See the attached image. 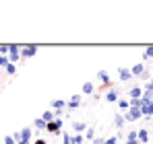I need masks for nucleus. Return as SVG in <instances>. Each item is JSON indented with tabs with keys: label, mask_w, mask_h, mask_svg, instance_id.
<instances>
[{
	"label": "nucleus",
	"mask_w": 153,
	"mask_h": 144,
	"mask_svg": "<svg viewBox=\"0 0 153 144\" xmlns=\"http://www.w3.org/2000/svg\"><path fill=\"white\" fill-rule=\"evenodd\" d=\"M4 70H6V74H10V76H13V74H17V66H15V64H8Z\"/></svg>",
	"instance_id": "nucleus-22"
},
{
	"label": "nucleus",
	"mask_w": 153,
	"mask_h": 144,
	"mask_svg": "<svg viewBox=\"0 0 153 144\" xmlns=\"http://www.w3.org/2000/svg\"><path fill=\"white\" fill-rule=\"evenodd\" d=\"M42 120L46 121V123H50V121L56 120V113L54 111H46V113H42Z\"/></svg>",
	"instance_id": "nucleus-15"
},
{
	"label": "nucleus",
	"mask_w": 153,
	"mask_h": 144,
	"mask_svg": "<svg viewBox=\"0 0 153 144\" xmlns=\"http://www.w3.org/2000/svg\"><path fill=\"white\" fill-rule=\"evenodd\" d=\"M33 126H35L37 130H46V128H48V123H46V121L42 120V118H37V120L33 121Z\"/></svg>",
	"instance_id": "nucleus-19"
},
{
	"label": "nucleus",
	"mask_w": 153,
	"mask_h": 144,
	"mask_svg": "<svg viewBox=\"0 0 153 144\" xmlns=\"http://www.w3.org/2000/svg\"><path fill=\"white\" fill-rule=\"evenodd\" d=\"M141 78H143V80H149V78H151V72H149L147 68H145V72L141 74Z\"/></svg>",
	"instance_id": "nucleus-27"
},
{
	"label": "nucleus",
	"mask_w": 153,
	"mask_h": 144,
	"mask_svg": "<svg viewBox=\"0 0 153 144\" xmlns=\"http://www.w3.org/2000/svg\"><path fill=\"white\" fill-rule=\"evenodd\" d=\"M105 144H118V140H116V136H114V138H105Z\"/></svg>",
	"instance_id": "nucleus-29"
},
{
	"label": "nucleus",
	"mask_w": 153,
	"mask_h": 144,
	"mask_svg": "<svg viewBox=\"0 0 153 144\" xmlns=\"http://www.w3.org/2000/svg\"><path fill=\"white\" fill-rule=\"evenodd\" d=\"M8 64H10V60H8V58H4V56H0V68H6Z\"/></svg>",
	"instance_id": "nucleus-23"
},
{
	"label": "nucleus",
	"mask_w": 153,
	"mask_h": 144,
	"mask_svg": "<svg viewBox=\"0 0 153 144\" xmlns=\"http://www.w3.org/2000/svg\"><path fill=\"white\" fill-rule=\"evenodd\" d=\"M73 130H75L76 134H81L83 130H87V126H85L83 121H73Z\"/></svg>",
	"instance_id": "nucleus-16"
},
{
	"label": "nucleus",
	"mask_w": 153,
	"mask_h": 144,
	"mask_svg": "<svg viewBox=\"0 0 153 144\" xmlns=\"http://www.w3.org/2000/svg\"><path fill=\"white\" fill-rule=\"evenodd\" d=\"M10 51V46H0V56H4L6 58V54Z\"/></svg>",
	"instance_id": "nucleus-24"
},
{
	"label": "nucleus",
	"mask_w": 153,
	"mask_h": 144,
	"mask_svg": "<svg viewBox=\"0 0 153 144\" xmlns=\"http://www.w3.org/2000/svg\"><path fill=\"white\" fill-rule=\"evenodd\" d=\"M137 138H139V142H149V130L147 128H141V130H137Z\"/></svg>",
	"instance_id": "nucleus-5"
},
{
	"label": "nucleus",
	"mask_w": 153,
	"mask_h": 144,
	"mask_svg": "<svg viewBox=\"0 0 153 144\" xmlns=\"http://www.w3.org/2000/svg\"><path fill=\"white\" fill-rule=\"evenodd\" d=\"M19 58H21V46H10V51H8V60H10V64H17Z\"/></svg>",
	"instance_id": "nucleus-2"
},
{
	"label": "nucleus",
	"mask_w": 153,
	"mask_h": 144,
	"mask_svg": "<svg viewBox=\"0 0 153 144\" xmlns=\"http://www.w3.org/2000/svg\"><path fill=\"white\" fill-rule=\"evenodd\" d=\"M79 105H81V95H73V99L68 101V105H66V107H71V109H76Z\"/></svg>",
	"instance_id": "nucleus-11"
},
{
	"label": "nucleus",
	"mask_w": 153,
	"mask_h": 144,
	"mask_svg": "<svg viewBox=\"0 0 153 144\" xmlns=\"http://www.w3.org/2000/svg\"><path fill=\"white\" fill-rule=\"evenodd\" d=\"M83 93H85V95H93V93H95L93 82H85V84H83Z\"/></svg>",
	"instance_id": "nucleus-14"
},
{
	"label": "nucleus",
	"mask_w": 153,
	"mask_h": 144,
	"mask_svg": "<svg viewBox=\"0 0 153 144\" xmlns=\"http://www.w3.org/2000/svg\"><path fill=\"white\" fill-rule=\"evenodd\" d=\"M85 136H87V140H95V130H93V128H87Z\"/></svg>",
	"instance_id": "nucleus-21"
},
{
	"label": "nucleus",
	"mask_w": 153,
	"mask_h": 144,
	"mask_svg": "<svg viewBox=\"0 0 153 144\" xmlns=\"http://www.w3.org/2000/svg\"><path fill=\"white\" fill-rule=\"evenodd\" d=\"M141 113L145 115V118H153V105H145V107H141Z\"/></svg>",
	"instance_id": "nucleus-13"
},
{
	"label": "nucleus",
	"mask_w": 153,
	"mask_h": 144,
	"mask_svg": "<svg viewBox=\"0 0 153 144\" xmlns=\"http://www.w3.org/2000/svg\"><path fill=\"white\" fill-rule=\"evenodd\" d=\"M2 144H17V142H15V138H13V136H6V138L2 140Z\"/></svg>",
	"instance_id": "nucleus-26"
},
{
	"label": "nucleus",
	"mask_w": 153,
	"mask_h": 144,
	"mask_svg": "<svg viewBox=\"0 0 153 144\" xmlns=\"http://www.w3.org/2000/svg\"><path fill=\"white\" fill-rule=\"evenodd\" d=\"M97 78L102 80L103 87H112V82H110V76H108V72H105V70H100V72H97Z\"/></svg>",
	"instance_id": "nucleus-7"
},
{
	"label": "nucleus",
	"mask_w": 153,
	"mask_h": 144,
	"mask_svg": "<svg viewBox=\"0 0 153 144\" xmlns=\"http://www.w3.org/2000/svg\"><path fill=\"white\" fill-rule=\"evenodd\" d=\"M62 144H73V138H71L68 134H64V140H62Z\"/></svg>",
	"instance_id": "nucleus-28"
},
{
	"label": "nucleus",
	"mask_w": 153,
	"mask_h": 144,
	"mask_svg": "<svg viewBox=\"0 0 153 144\" xmlns=\"http://www.w3.org/2000/svg\"><path fill=\"white\" fill-rule=\"evenodd\" d=\"M143 60L147 62V60H153V46H149V48L143 51Z\"/></svg>",
	"instance_id": "nucleus-18"
},
{
	"label": "nucleus",
	"mask_w": 153,
	"mask_h": 144,
	"mask_svg": "<svg viewBox=\"0 0 153 144\" xmlns=\"http://www.w3.org/2000/svg\"><path fill=\"white\" fill-rule=\"evenodd\" d=\"M93 144H105V138H95Z\"/></svg>",
	"instance_id": "nucleus-31"
},
{
	"label": "nucleus",
	"mask_w": 153,
	"mask_h": 144,
	"mask_svg": "<svg viewBox=\"0 0 153 144\" xmlns=\"http://www.w3.org/2000/svg\"><path fill=\"white\" fill-rule=\"evenodd\" d=\"M37 54V46H25L21 48V58H33Z\"/></svg>",
	"instance_id": "nucleus-4"
},
{
	"label": "nucleus",
	"mask_w": 153,
	"mask_h": 144,
	"mask_svg": "<svg viewBox=\"0 0 153 144\" xmlns=\"http://www.w3.org/2000/svg\"><path fill=\"white\" fill-rule=\"evenodd\" d=\"M13 138H15V142H21V132H15Z\"/></svg>",
	"instance_id": "nucleus-30"
},
{
	"label": "nucleus",
	"mask_w": 153,
	"mask_h": 144,
	"mask_svg": "<svg viewBox=\"0 0 153 144\" xmlns=\"http://www.w3.org/2000/svg\"><path fill=\"white\" fill-rule=\"evenodd\" d=\"M143 118V113H141V109H137V107H128V111L124 113V120L126 121H137Z\"/></svg>",
	"instance_id": "nucleus-1"
},
{
	"label": "nucleus",
	"mask_w": 153,
	"mask_h": 144,
	"mask_svg": "<svg viewBox=\"0 0 153 144\" xmlns=\"http://www.w3.org/2000/svg\"><path fill=\"white\" fill-rule=\"evenodd\" d=\"M0 144H2V140H0Z\"/></svg>",
	"instance_id": "nucleus-33"
},
{
	"label": "nucleus",
	"mask_w": 153,
	"mask_h": 144,
	"mask_svg": "<svg viewBox=\"0 0 153 144\" xmlns=\"http://www.w3.org/2000/svg\"><path fill=\"white\" fill-rule=\"evenodd\" d=\"M33 144H48V142H46V140H42V138H37V140H35Z\"/></svg>",
	"instance_id": "nucleus-32"
},
{
	"label": "nucleus",
	"mask_w": 153,
	"mask_h": 144,
	"mask_svg": "<svg viewBox=\"0 0 153 144\" xmlns=\"http://www.w3.org/2000/svg\"><path fill=\"white\" fill-rule=\"evenodd\" d=\"M118 107H120V109H128V107H130V101H128V99H120V101H118Z\"/></svg>",
	"instance_id": "nucleus-20"
},
{
	"label": "nucleus",
	"mask_w": 153,
	"mask_h": 144,
	"mask_svg": "<svg viewBox=\"0 0 153 144\" xmlns=\"http://www.w3.org/2000/svg\"><path fill=\"white\" fill-rule=\"evenodd\" d=\"M130 72H132V76H141V74L145 72V64H134V66L130 68Z\"/></svg>",
	"instance_id": "nucleus-10"
},
{
	"label": "nucleus",
	"mask_w": 153,
	"mask_h": 144,
	"mask_svg": "<svg viewBox=\"0 0 153 144\" xmlns=\"http://www.w3.org/2000/svg\"><path fill=\"white\" fill-rule=\"evenodd\" d=\"M128 97H130V99H141V97H143V89H141V87H132V89L128 91Z\"/></svg>",
	"instance_id": "nucleus-9"
},
{
	"label": "nucleus",
	"mask_w": 153,
	"mask_h": 144,
	"mask_svg": "<svg viewBox=\"0 0 153 144\" xmlns=\"http://www.w3.org/2000/svg\"><path fill=\"white\" fill-rule=\"evenodd\" d=\"M50 134H60V130H62V120H54L48 123V128H46Z\"/></svg>",
	"instance_id": "nucleus-3"
},
{
	"label": "nucleus",
	"mask_w": 153,
	"mask_h": 144,
	"mask_svg": "<svg viewBox=\"0 0 153 144\" xmlns=\"http://www.w3.org/2000/svg\"><path fill=\"white\" fill-rule=\"evenodd\" d=\"M68 103L64 101V99H56V101H52V107H54V111H64V107H66Z\"/></svg>",
	"instance_id": "nucleus-6"
},
{
	"label": "nucleus",
	"mask_w": 153,
	"mask_h": 144,
	"mask_svg": "<svg viewBox=\"0 0 153 144\" xmlns=\"http://www.w3.org/2000/svg\"><path fill=\"white\" fill-rule=\"evenodd\" d=\"M73 144H83V136H81V134L73 136Z\"/></svg>",
	"instance_id": "nucleus-25"
},
{
	"label": "nucleus",
	"mask_w": 153,
	"mask_h": 144,
	"mask_svg": "<svg viewBox=\"0 0 153 144\" xmlns=\"http://www.w3.org/2000/svg\"><path fill=\"white\" fill-rule=\"evenodd\" d=\"M118 74H120V80H130V76H132V72L128 70V68H120Z\"/></svg>",
	"instance_id": "nucleus-12"
},
{
	"label": "nucleus",
	"mask_w": 153,
	"mask_h": 144,
	"mask_svg": "<svg viewBox=\"0 0 153 144\" xmlns=\"http://www.w3.org/2000/svg\"><path fill=\"white\" fill-rule=\"evenodd\" d=\"M114 123H116V128H124V123H126V120H124V115H114Z\"/></svg>",
	"instance_id": "nucleus-17"
},
{
	"label": "nucleus",
	"mask_w": 153,
	"mask_h": 144,
	"mask_svg": "<svg viewBox=\"0 0 153 144\" xmlns=\"http://www.w3.org/2000/svg\"><path fill=\"white\" fill-rule=\"evenodd\" d=\"M105 101H108V103H114V101H120V99H118V91H116V89H110V91L105 93Z\"/></svg>",
	"instance_id": "nucleus-8"
}]
</instances>
